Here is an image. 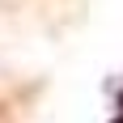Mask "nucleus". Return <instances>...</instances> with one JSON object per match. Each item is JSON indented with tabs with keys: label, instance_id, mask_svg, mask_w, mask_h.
<instances>
[{
	"label": "nucleus",
	"instance_id": "f257e3e1",
	"mask_svg": "<svg viewBox=\"0 0 123 123\" xmlns=\"http://www.w3.org/2000/svg\"><path fill=\"white\" fill-rule=\"evenodd\" d=\"M0 119H4V106H0Z\"/></svg>",
	"mask_w": 123,
	"mask_h": 123
},
{
	"label": "nucleus",
	"instance_id": "f03ea898",
	"mask_svg": "<svg viewBox=\"0 0 123 123\" xmlns=\"http://www.w3.org/2000/svg\"><path fill=\"white\" fill-rule=\"evenodd\" d=\"M115 123H123V115H119V119H115Z\"/></svg>",
	"mask_w": 123,
	"mask_h": 123
}]
</instances>
